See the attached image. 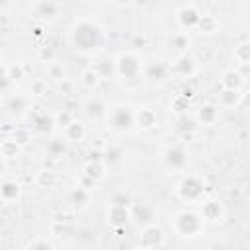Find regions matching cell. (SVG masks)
I'll list each match as a JSON object with an SVG mask.
<instances>
[{
  "label": "cell",
  "instance_id": "obj_1",
  "mask_svg": "<svg viewBox=\"0 0 250 250\" xmlns=\"http://www.w3.org/2000/svg\"><path fill=\"white\" fill-rule=\"evenodd\" d=\"M102 35H104L102 27L92 20H80L70 29V41H72L74 49H78L82 53L98 51L102 45Z\"/></svg>",
  "mask_w": 250,
  "mask_h": 250
},
{
  "label": "cell",
  "instance_id": "obj_2",
  "mask_svg": "<svg viewBox=\"0 0 250 250\" xmlns=\"http://www.w3.org/2000/svg\"><path fill=\"white\" fill-rule=\"evenodd\" d=\"M105 123L111 133H117V135L131 133L135 129V107L125 102H119V104L107 107Z\"/></svg>",
  "mask_w": 250,
  "mask_h": 250
},
{
  "label": "cell",
  "instance_id": "obj_3",
  "mask_svg": "<svg viewBox=\"0 0 250 250\" xmlns=\"http://www.w3.org/2000/svg\"><path fill=\"white\" fill-rule=\"evenodd\" d=\"M115 74L121 78H137L143 72V59L137 51H125L113 61Z\"/></svg>",
  "mask_w": 250,
  "mask_h": 250
},
{
  "label": "cell",
  "instance_id": "obj_4",
  "mask_svg": "<svg viewBox=\"0 0 250 250\" xmlns=\"http://www.w3.org/2000/svg\"><path fill=\"white\" fill-rule=\"evenodd\" d=\"M174 230L180 234V236H186V238H191V236H197L203 229V219L201 215H197L195 211H180L176 217H174Z\"/></svg>",
  "mask_w": 250,
  "mask_h": 250
},
{
  "label": "cell",
  "instance_id": "obj_5",
  "mask_svg": "<svg viewBox=\"0 0 250 250\" xmlns=\"http://www.w3.org/2000/svg\"><path fill=\"white\" fill-rule=\"evenodd\" d=\"M203 189H205L203 180H201L197 174H188V176H184L182 182L178 184V195H180L184 201H188V203L199 201L201 195H203Z\"/></svg>",
  "mask_w": 250,
  "mask_h": 250
},
{
  "label": "cell",
  "instance_id": "obj_6",
  "mask_svg": "<svg viewBox=\"0 0 250 250\" xmlns=\"http://www.w3.org/2000/svg\"><path fill=\"white\" fill-rule=\"evenodd\" d=\"M199 18H201V12H199L197 4H193V2H186L176 10V23H178L180 31L188 33L189 29H195L199 23Z\"/></svg>",
  "mask_w": 250,
  "mask_h": 250
},
{
  "label": "cell",
  "instance_id": "obj_7",
  "mask_svg": "<svg viewBox=\"0 0 250 250\" xmlns=\"http://www.w3.org/2000/svg\"><path fill=\"white\" fill-rule=\"evenodd\" d=\"M162 160L170 170H184L188 164V150L184 143H174L162 152Z\"/></svg>",
  "mask_w": 250,
  "mask_h": 250
},
{
  "label": "cell",
  "instance_id": "obj_8",
  "mask_svg": "<svg viewBox=\"0 0 250 250\" xmlns=\"http://www.w3.org/2000/svg\"><path fill=\"white\" fill-rule=\"evenodd\" d=\"M61 4L59 2H53V0H39V2H31L29 4V10L35 14V18L39 20H55L61 12Z\"/></svg>",
  "mask_w": 250,
  "mask_h": 250
},
{
  "label": "cell",
  "instance_id": "obj_9",
  "mask_svg": "<svg viewBox=\"0 0 250 250\" xmlns=\"http://www.w3.org/2000/svg\"><path fill=\"white\" fill-rule=\"evenodd\" d=\"M162 242H164V232L158 225H146L141 230V246L143 248L152 250V248H158Z\"/></svg>",
  "mask_w": 250,
  "mask_h": 250
},
{
  "label": "cell",
  "instance_id": "obj_10",
  "mask_svg": "<svg viewBox=\"0 0 250 250\" xmlns=\"http://www.w3.org/2000/svg\"><path fill=\"white\" fill-rule=\"evenodd\" d=\"M170 70L174 72V74H178V76H182V78H191L195 72H197V62H195V59L188 53V55H180L176 61H174V64L170 66Z\"/></svg>",
  "mask_w": 250,
  "mask_h": 250
},
{
  "label": "cell",
  "instance_id": "obj_11",
  "mask_svg": "<svg viewBox=\"0 0 250 250\" xmlns=\"http://www.w3.org/2000/svg\"><path fill=\"white\" fill-rule=\"evenodd\" d=\"M129 219H131V211H129L127 203H117V201H113V203L107 207V221H109V225L121 229V227L127 225Z\"/></svg>",
  "mask_w": 250,
  "mask_h": 250
},
{
  "label": "cell",
  "instance_id": "obj_12",
  "mask_svg": "<svg viewBox=\"0 0 250 250\" xmlns=\"http://www.w3.org/2000/svg\"><path fill=\"white\" fill-rule=\"evenodd\" d=\"M158 123V115L152 107H137L135 109V127L143 129V131H148L152 127H156Z\"/></svg>",
  "mask_w": 250,
  "mask_h": 250
},
{
  "label": "cell",
  "instance_id": "obj_13",
  "mask_svg": "<svg viewBox=\"0 0 250 250\" xmlns=\"http://www.w3.org/2000/svg\"><path fill=\"white\" fill-rule=\"evenodd\" d=\"M168 72H170V68H168L164 62H160V61L148 62V64L145 66V78H146L148 82H152V84H162V82L166 80Z\"/></svg>",
  "mask_w": 250,
  "mask_h": 250
},
{
  "label": "cell",
  "instance_id": "obj_14",
  "mask_svg": "<svg viewBox=\"0 0 250 250\" xmlns=\"http://www.w3.org/2000/svg\"><path fill=\"white\" fill-rule=\"evenodd\" d=\"M6 109L10 115H23L29 109V98L25 94H12L6 100Z\"/></svg>",
  "mask_w": 250,
  "mask_h": 250
},
{
  "label": "cell",
  "instance_id": "obj_15",
  "mask_svg": "<svg viewBox=\"0 0 250 250\" xmlns=\"http://www.w3.org/2000/svg\"><path fill=\"white\" fill-rule=\"evenodd\" d=\"M107 174V164L104 160H88L86 166H84V176L88 180H92L94 184L96 182H102Z\"/></svg>",
  "mask_w": 250,
  "mask_h": 250
},
{
  "label": "cell",
  "instance_id": "obj_16",
  "mask_svg": "<svg viewBox=\"0 0 250 250\" xmlns=\"http://www.w3.org/2000/svg\"><path fill=\"white\" fill-rule=\"evenodd\" d=\"M170 47L178 53V57L180 55H188L189 53V45H191V39H189V35L186 33V31H174L172 35H170Z\"/></svg>",
  "mask_w": 250,
  "mask_h": 250
},
{
  "label": "cell",
  "instance_id": "obj_17",
  "mask_svg": "<svg viewBox=\"0 0 250 250\" xmlns=\"http://www.w3.org/2000/svg\"><path fill=\"white\" fill-rule=\"evenodd\" d=\"M242 82H244L242 74L238 70H234V68H227L221 74V86H223V90H240Z\"/></svg>",
  "mask_w": 250,
  "mask_h": 250
},
{
  "label": "cell",
  "instance_id": "obj_18",
  "mask_svg": "<svg viewBox=\"0 0 250 250\" xmlns=\"http://www.w3.org/2000/svg\"><path fill=\"white\" fill-rule=\"evenodd\" d=\"M64 139L70 143H80L86 139V125L82 121L72 119L66 127H64Z\"/></svg>",
  "mask_w": 250,
  "mask_h": 250
},
{
  "label": "cell",
  "instance_id": "obj_19",
  "mask_svg": "<svg viewBox=\"0 0 250 250\" xmlns=\"http://www.w3.org/2000/svg\"><path fill=\"white\" fill-rule=\"evenodd\" d=\"M219 119V107L215 104H201L197 109V121L203 125H213Z\"/></svg>",
  "mask_w": 250,
  "mask_h": 250
},
{
  "label": "cell",
  "instance_id": "obj_20",
  "mask_svg": "<svg viewBox=\"0 0 250 250\" xmlns=\"http://www.w3.org/2000/svg\"><path fill=\"white\" fill-rule=\"evenodd\" d=\"M53 125H55L53 115H47L45 111H37V113H33V117H31V127L37 129L39 133H49V131L53 129Z\"/></svg>",
  "mask_w": 250,
  "mask_h": 250
},
{
  "label": "cell",
  "instance_id": "obj_21",
  "mask_svg": "<svg viewBox=\"0 0 250 250\" xmlns=\"http://www.w3.org/2000/svg\"><path fill=\"white\" fill-rule=\"evenodd\" d=\"M21 152V146L12 139V137H6L0 141V156L4 160H10V158H18Z\"/></svg>",
  "mask_w": 250,
  "mask_h": 250
},
{
  "label": "cell",
  "instance_id": "obj_22",
  "mask_svg": "<svg viewBox=\"0 0 250 250\" xmlns=\"http://www.w3.org/2000/svg\"><path fill=\"white\" fill-rule=\"evenodd\" d=\"M18 195H20V184L16 180L0 182V199L2 201H14Z\"/></svg>",
  "mask_w": 250,
  "mask_h": 250
},
{
  "label": "cell",
  "instance_id": "obj_23",
  "mask_svg": "<svg viewBox=\"0 0 250 250\" xmlns=\"http://www.w3.org/2000/svg\"><path fill=\"white\" fill-rule=\"evenodd\" d=\"M223 217V207L219 201H205L201 207V219L207 221H219Z\"/></svg>",
  "mask_w": 250,
  "mask_h": 250
},
{
  "label": "cell",
  "instance_id": "obj_24",
  "mask_svg": "<svg viewBox=\"0 0 250 250\" xmlns=\"http://www.w3.org/2000/svg\"><path fill=\"white\" fill-rule=\"evenodd\" d=\"M242 94L240 90H221L219 92V105L221 107H234L238 105Z\"/></svg>",
  "mask_w": 250,
  "mask_h": 250
},
{
  "label": "cell",
  "instance_id": "obj_25",
  "mask_svg": "<svg viewBox=\"0 0 250 250\" xmlns=\"http://www.w3.org/2000/svg\"><path fill=\"white\" fill-rule=\"evenodd\" d=\"M100 74L96 72V68L94 66H88V68H84L82 72H80V84L84 86V88H88V90H94L98 84H100Z\"/></svg>",
  "mask_w": 250,
  "mask_h": 250
},
{
  "label": "cell",
  "instance_id": "obj_26",
  "mask_svg": "<svg viewBox=\"0 0 250 250\" xmlns=\"http://www.w3.org/2000/svg\"><path fill=\"white\" fill-rule=\"evenodd\" d=\"M105 111H107V105H105V102L102 100V98H90L88 100V104H86V113L90 115V117H102V115H105Z\"/></svg>",
  "mask_w": 250,
  "mask_h": 250
},
{
  "label": "cell",
  "instance_id": "obj_27",
  "mask_svg": "<svg viewBox=\"0 0 250 250\" xmlns=\"http://www.w3.org/2000/svg\"><path fill=\"white\" fill-rule=\"evenodd\" d=\"M195 29H199L201 33H215L219 29V20L215 16H211V14H201L199 23H197Z\"/></svg>",
  "mask_w": 250,
  "mask_h": 250
},
{
  "label": "cell",
  "instance_id": "obj_28",
  "mask_svg": "<svg viewBox=\"0 0 250 250\" xmlns=\"http://www.w3.org/2000/svg\"><path fill=\"white\" fill-rule=\"evenodd\" d=\"M232 57H234V61H236L238 64L246 66L248 61H250V43H248V41L238 43V45L234 47V51H232Z\"/></svg>",
  "mask_w": 250,
  "mask_h": 250
},
{
  "label": "cell",
  "instance_id": "obj_29",
  "mask_svg": "<svg viewBox=\"0 0 250 250\" xmlns=\"http://www.w3.org/2000/svg\"><path fill=\"white\" fill-rule=\"evenodd\" d=\"M6 76L10 82H20L21 78H25V66L21 62H12L6 66Z\"/></svg>",
  "mask_w": 250,
  "mask_h": 250
},
{
  "label": "cell",
  "instance_id": "obj_30",
  "mask_svg": "<svg viewBox=\"0 0 250 250\" xmlns=\"http://www.w3.org/2000/svg\"><path fill=\"white\" fill-rule=\"evenodd\" d=\"M35 182L41 188H53L57 184V174L53 170H39L35 176Z\"/></svg>",
  "mask_w": 250,
  "mask_h": 250
},
{
  "label": "cell",
  "instance_id": "obj_31",
  "mask_svg": "<svg viewBox=\"0 0 250 250\" xmlns=\"http://www.w3.org/2000/svg\"><path fill=\"white\" fill-rule=\"evenodd\" d=\"M123 156V148H121V145H107V148H105V152H104V162L107 164H111V162H117L119 158Z\"/></svg>",
  "mask_w": 250,
  "mask_h": 250
},
{
  "label": "cell",
  "instance_id": "obj_32",
  "mask_svg": "<svg viewBox=\"0 0 250 250\" xmlns=\"http://www.w3.org/2000/svg\"><path fill=\"white\" fill-rule=\"evenodd\" d=\"M47 76H49L51 80H55V82H61V80H64V76H66V70H64V66H62L61 62H51L49 68H47Z\"/></svg>",
  "mask_w": 250,
  "mask_h": 250
},
{
  "label": "cell",
  "instance_id": "obj_33",
  "mask_svg": "<svg viewBox=\"0 0 250 250\" xmlns=\"http://www.w3.org/2000/svg\"><path fill=\"white\" fill-rule=\"evenodd\" d=\"M12 139L23 148V146L31 141V133H29V129H25V127H16L14 133H12Z\"/></svg>",
  "mask_w": 250,
  "mask_h": 250
},
{
  "label": "cell",
  "instance_id": "obj_34",
  "mask_svg": "<svg viewBox=\"0 0 250 250\" xmlns=\"http://www.w3.org/2000/svg\"><path fill=\"white\" fill-rule=\"evenodd\" d=\"M70 199H72V203L76 205V207H84L86 203H88V191L84 189V188H74L72 189V193H70Z\"/></svg>",
  "mask_w": 250,
  "mask_h": 250
},
{
  "label": "cell",
  "instance_id": "obj_35",
  "mask_svg": "<svg viewBox=\"0 0 250 250\" xmlns=\"http://www.w3.org/2000/svg\"><path fill=\"white\" fill-rule=\"evenodd\" d=\"M47 90H49V86H47V80H43V78H35L29 86L31 96H45Z\"/></svg>",
  "mask_w": 250,
  "mask_h": 250
},
{
  "label": "cell",
  "instance_id": "obj_36",
  "mask_svg": "<svg viewBox=\"0 0 250 250\" xmlns=\"http://www.w3.org/2000/svg\"><path fill=\"white\" fill-rule=\"evenodd\" d=\"M25 250H55V246L47 238H33L31 242H27Z\"/></svg>",
  "mask_w": 250,
  "mask_h": 250
},
{
  "label": "cell",
  "instance_id": "obj_37",
  "mask_svg": "<svg viewBox=\"0 0 250 250\" xmlns=\"http://www.w3.org/2000/svg\"><path fill=\"white\" fill-rule=\"evenodd\" d=\"M55 119V125H61V127H66L70 121H72V115L68 111H59L57 115H53Z\"/></svg>",
  "mask_w": 250,
  "mask_h": 250
},
{
  "label": "cell",
  "instance_id": "obj_38",
  "mask_svg": "<svg viewBox=\"0 0 250 250\" xmlns=\"http://www.w3.org/2000/svg\"><path fill=\"white\" fill-rule=\"evenodd\" d=\"M178 123H180V127H178V131H193V121L188 117V115H182L180 119H178Z\"/></svg>",
  "mask_w": 250,
  "mask_h": 250
},
{
  "label": "cell",
  "instance_id": "obj_39",
  "mask_svg": "<svg viewBox=\"0 0 250 250\" xmlns=\"http://www.w3.org/2000/svg\"><path fill=\"white\" fill-rule=\"evenodd\" d=\"M145 43H146V37L145 35H135V39H133V43H131V51H135V49H143L145 47Z\"/></svg>",
  "mask_w": 250,
  "mask_h": 250
},
{
  "label": "cell",
  "instance_id": "obj_40",
  "mask_svg": "<svg viewBox=\"0 0 250 250\" xmlns=\"http://www.w3.org/2000/svg\"><path fill=\"white\" fill-rule=\"evenodd\" d=\"M172 107H178L176 111H184V109H188V100H184L182 96H178V98L172 102Z\"/></svg>",
  "mask_w": 250,
  "mask_h": 250
},
{
  "label": "cell",
  "instance_id": "obj_41",
  "mask_svg": "<svg viewBox=\"0 0 250 250\" xmlns=\"http://www.w3.org/2000/svg\"><path fill=\"white\" fill-rule=\"evenodd\" d=\"M39 59H41V61H51V59H53V51L47 49V47L39 49Z\"/></svg>",
  "mask_w": 250,
  "mask_h": 250
},
{
  "label": "cell",
  "instance_id": "obj_42",
  "mask_svg": "<svg viewBox=\"0 0 250 250\" xmlns=\"http://www.w3.org/2000/svg\"><path fill=\"white\" fill-rule=\"evenodd\" d=\"M68 221H70V215L68 213H62V211L55 213V223H68Z\"/></svg>",
  "mask_w": 250,
  "mask_h": 250
},
{
  "label": "cell",
  "instance_id": "obj_43",
  "mask_svg": "<svg viewBox=\"0 0 250 250\" xmlns=\"http://www.w3.org/2000/svg\"><path fill=\"white\" fill-rule=\"evenodd\" d=\"M33 33H35V35H41V33H43V27H41V25H37V27H35V31H33Z\"/></svg>",
  "mask_w": 250,
  "mask_h": 250
},
{
  "label": "cell",
  "instance_id": "obj_44",
  "mask_svg": "<svg viewBox=\"0 0 250 250\" xmlns=\"http://www.w3.org/2000/svg\"><path fill=\"white\" fill-rule=\"evenodd\" d=\"M4 168H6V164H4V158H2V156H0V174H2V172H4Z\"/></svg>",
  "mask_w": 250,
  "mask_h": 250
},
{
  "label": "cell",
  "instance_id": "obj_45",
  "mask_svg": "<svg viewBox=\"0 0 250 250\" xmlns=\"http://www.w3.org/2000/svg\"><path fill=\"white\" fill-rule=\"evenodd\" d=\"M0 96H2V88H0Z\"/></svg>",
  "mask_w": 250,
  "mask_h": 250
}]
</instances>
